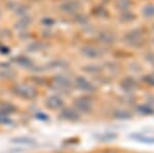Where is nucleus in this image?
Segmentation results:
<instances>
[{"label":"nucleus","instance_id":"1","mask_svg":"<svg viewBox=\"0 0 154 153\" xmlns=\"http://www.w3.org/2000/svg\"><path fill=\"white\" fill-rule=\"evenodd\" d=\"M131 138L135 139L136 141L140 142V143H143V144H154V137H147V136L143 135V134H131L130 136Z\"/></svg>","mask_w":154,"mask_h":153},{"label":"nucleus","instance_id":"2","mask_svg":"<svg viewBox=\"0 0 154 153\" xmlns=\"http://www.w3.org/2000/svg\"><path fill=\"white\" fill-rule=\"evenodd\" d=\"M117 137H118V136H117V134H115V133H113V132H107V133H105V134H102V135L99 136L98 140L100 142L106 143V142L113 141V140H115Z\"/></svg>","mask_w":154,"mask_h":153},{"label":"nucleus","instance_id":"3","mask_svg":"<svg viewBox=\"0 0 154 153\" xmlns=\"http://www.w3.org/2000/svg\"><path fill=\"white\" fill-rule=\"evenodd\" d=\"M11 143H14V144H23V145H33L35 144V140L27 137H19V138H14L11 140Z\"/></svg>","mask_w":154,"mask_h":153},{"label":"nucleus","instance_id":"4","mask_svg":"<svg viewBox=\"0 0 154 153\" xmlns=\"http://www.w3.org/2000/svg\"><path fill=\"white\" fill-rule=\"evenodd\" d=\"M139 112L142 113L144 115H153L154 114V109L150 106L147 105H142V106H139L138 108Z\"/></svg>","mask_w":154,"mask_h":153},{"label":"nucleus","instance_id":"5","mask_svg":"<svg viewBox=\"0 0 154 153\" xmlns=\"http://www.w3.org/2000/svg\"><path fill=\"white\" fill-rule=\"evenodd\" d=\"M64 115H65V117L69 120H77L78 119V115H77L75 112H69L68 113V111H67V113H64Z\"/></svg>","mask_w":154,"mask_h":153},{"label":"nucleus","instance_id":"6","mask_svg":"<svg viewBox=\"0 0 154 153\" xmlns=\"http://www.w3.org/2000/svg\"><path fill=\"white\" fill-rule=\"evenodd\" d=\"M115 117L118 118V119H128V118H131V116L126 112H117L115 114Z\"/></svg>","mask_w":154,"mask_h":153},{"label":"nucleus","instance_id":"7","mask_svg":"<svg viewBox=\"0 0 154 153\" xmlns=\"http://www.w3.org/2000/svg\"><path fill=\"white\" fill-rule=\"evenodd\" d=\"M104 153H116L115 151H112V150H110V151H106V152H104Z\"/></svg>","mask_w":154,"mask_h":153}]
</instances>
